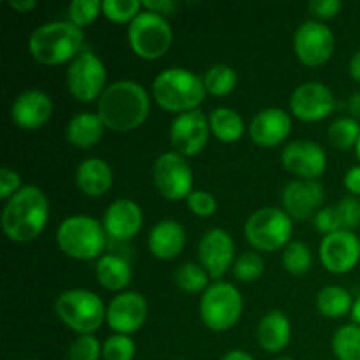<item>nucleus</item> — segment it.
Masks as SVG:
<instances>
[{
  "mask_svg": "<svg viewBox=\"0 0 360 360\" xmlns=\"http://www.w3.org/2000/svg\"><path fill=\"white\" fill-rule=\"evenodd\" d=\"M151 101L139 83L130 79L109 84L98 98L97 115L105 129L112 132H132L146 122Z\"/></svg>",
  "mask_w": 360,
  "mask_h": 360,
  "instance_id": "obj_1",
  "label": "nucleus"
},
{
  "mask_svg": "<svg viewBox=\"0 0 360 360\" xmlns=\"http://www.w3.org/2000/svg\"><path fill=\"white\" fill-rule=\"evenodd\" d=\"M48 220V197L37 186L27 185L4 206L2 231L13 243H30L42 234Z\"/></svg>",
  "mask_w": 360,
  "mask_h": 360,
  "instance_id": "obj_2",
  "label": "nucleus"
},
{
  "mask_svg": "<svg viewBox=\"0 0 360 360\" xmlns=\"http://www.w3.org/2000/svg\"><path fill=\"white\" fill-rule=\"evenodd\" d=\"M84 34L70 21H49L32 32L28 51L42 65L70 63L83 53Z\"/></svg>",
  "mask_w": 360,
  "mask_h": 360,
  "instance_id": "obj_3",
  "label": "nucleus"
},
{
  "mask_svg": "<svg viewBox=\"0 0 360 360\" xmlns=\"http://www.w3.org/2000/svg\"><path fill=\"white\" fill-rule=\"evenodd\" d=\"M155 102L169 112H190L199 109L206 97L202 77L181 67L165 69L151 84Z\"/></svg>",
  "mask_w": 360,
  "mask_h": 360,
  "instance_id": "obj_4",
  "label": "nucleus"
},
{
  "mask_svg": "<svg viewBox=\"0 0 360 360\" xmlns=\"http://www.w3.org/2000/svg\"><path fill=\"white\" fill-rule=\"evenodd\" d=\"M104 225L95 218L74 214L65 218L56 231V243L63 255L74 260H98L105 250Z\"/></svg>",
  "mask_w": 360,
  "mask_h": 360,
  "instance_id": "obj_5",
  "label": "nucleus"
},
{
  "mask_svg": "<svg viewBox=\"0 0 360 360\" xmlns=\"http://www.w3.org/2000/svg\"><path fill=\"white\" fill-rule=\"evenodd\" d=\"M105 309L102 299L95 292L84 288H70L62 292L55 301V313L67 329L79 336L95 334L105 322Z\"/></svg>",
  "mask_w": 360,
  "mask_h": 360,
  "instance_id": "obj_6",
  "label": "nucleus"
},
{
  "mask_svg": "<svg viewBox=\"0 0 360 360\" xmlns=\"http://www.w3.org/2000/svg\"><path fill=\"white\" fill-rule=\"evenodd\" d=\"M294 220L280 207H260L245 224V238L257 252H278L292 241Z\"/></svg>",
  "mask_w": 360,
  "mask_h": 360,
  "instance_id": "obj_7",
  "label": "nucleus"
},
{
  "mask_svg": "<svg viewBox=\"0 0 360 360\" xmlns=\"http://www.w3.org/2000/svg\"><path fill=\"white\" fill-rule=\"evenodd\" d=\"M245 301L232 283L217 281L202 294L199 304L202 323L213 333H225L241 320Z\"/></svg>",
  "mask_w": 360,
  "mask_h": 360,
  "instance_id": "obj_8",
  "label": "nucleus"
},
{
  "mask_svg": "<svg viewBox=\"0 0 360 360\" xmlns=\"http://www.w3.org/2000/svg\"><path fill=\"white\" fill-rule=\"evenodd\" d=\"M130 49L143 60H158L171 49L172 28L165 18L150 11H141L139 16L127 30Z\"/></svg>",
  "mask_w": 360,
  "mask_h": 360,
  "instance_id": "obj_9",
  "label": "nucleus"
},
{
  "mask_svg": "<svg viewBox=\"0 0 360 360\" xmlns=\"http://www.w3.org/2000/svg\"><path fill=\"white\" fill-rule=\"evenodd\" d=\"M108 70L104 62L95 53L83 51L69 63L67 69V88L77 102H94L105 91Z\"/></svg>",
  "mask_w": 360,
  "mask_h": 360,
  "instance_id": "obj_10",
  "label": "nucleus"
},
{
  "mask_svg": "<svg viewBox=\"0 0 360 360\" xmlns=\"http://www.w3.org/2000/svg\"><path fill=\"white\" fill-rule=\"evenodd\" d=\"M153 183L167 200L188 199L193 192V172L188 160L176 151L162 153L153 164Z\"/></svg>",
  "mask_w": 360,
  "mask_h": 360,
  "instance_id": "obj_11",
  "label": "nucleus"
},
{
  "mask_svg": "<svg viewBox=\"0 0 360 360\" xmlns=\"http://www.w3.org/2000/svg\"><path fill=\"white\" fill-rule=\"evenodd\" d=\"M336 49V37L326 23L304 21L294 35V51L306 67H320L330 60Z\"/></svg>",
  "mask_w": 360,
  "mask_h": 360,
  "instance_id": "obj_12",
  "label": "nucleus"
},
{
  "mask_svg": "<svg viewBox=\"0 0 360 360\" xmlns=\"http://www.w3.org/2000/svg\"><path fill=\"white\" fill-rule=\"evenodd\" d=\"M210 134V116L204 115L200 109L178 115L169 129V137L176 153L185 158L199 155L206 148Z\"/></svg>",
  "mask_w": 360,
  "mask_h": 360,
  "instance_id": "obj_13",
  "label": "nucleus"
},
{
  "mask_svg": "<svg viewBox=\"0 0 360 360\" xmlns=\"http://www.w3.org/2000/svg\"><path fill=\"white\" fill-rule=\"evenodd\" d=\"M336 109L333 90L319 81L302 83L290 97V112L306 123L322 122Z\"/></svg>",
  "mask_w": 360,
  "mask_h": 360,
  "instance_id": "obj_14",
  "label": "nucleus"
},
{
  "mask_svg": "<svg viewBox=\"0 0 360 360\" xmlns=\"http://www.w3.org/2000/svg\"><path fill=\"white\" fill-rule=\"evenodd\" d=\"M148 316V302L143 294L132 290H125L115 295L105 309V323L115 334L137 333L144 326Z\"/></svg>",
  "mask_w": 360,
  "mask_h": 360,
  "instance_id": "obj_15",
  "label": "nucleus"
},
{
  "mask_svg": "<svg viewBox=\"0 0 360 360\" xmlns=\"http://www.w3.org/2000/svg\"><path fill=\"white\" fill-rule=\"evenodd\" d=\"M319 257L329 273H350L360 260V239L350 231H338L326 236L320 243Z\"/></svg>",
  "mask_w": 360,
  "mask_h": 360,
  "instance_id": "obj_16",
  "label": "nucleus"
},
{
  "mask_svg": "<svg viewBox=\"0 0 360 360\" xmlns=\"http://www.w3.org/2000/svg\"><path fill=\"white\" fill-rule=\"evenodd\" d=\"M200 266L211 280H220L236 262V245L224 229H210L199 241Z\"/></svg>",
  "mask_w": 360,
  "mask_h": 360,
  "instance_id": "obj_17",
  "label": "nucleus"
},
{
  "mask_svg": "<svg viewBox=\"0 0 360 360\" xmlns=\"http://www.w3.org/2000/svg\"><path fill=\"white\" fill-rule=\"evenodd\" d=\"M281 164L299 179L316 181L327 169V153L315 141H294L285 146Z\"/></svg>",
  "mask_w": 360,
  "mask_h": 360,
  "instance_id": "obj_18",
  "label": "nucleus"
},
{
  "mask_svg": "<svg viewBox=\"0 0 360 360\" xmlns=\"http://www.w3.org/2000/svg\"><path fill=\"white\" fill-rule=\"evenodd\" d=\"M326 199V188L319 181L295 179L290 181L281 192L283 211L292 220H308L322 210Z\"/></svg>",
  "mask_w": 360,
  "mask_h": 360,
  "instance_id": "obj_19",
  "label": "nucleus"
},
{
  "mask_svg": "<svg viewBox=\"0 0 360 360\" xmlns=\"http://www.w3.org/2000/svg\"><path fill=\"white\" fill-rule=\"evenodd\" d=\"M248 132L257 146L276 148L290 136L292 116L280 108L262 109L253 116Z\"/></svg>",
  "mask_w": 360,
  "mask_h": 360,
  "instance_id": "obj_20",
  "label": "nucleus"
},
{
  "mask_svg": "<svg viewBox=\"0 0 360 360\" xmlns=\"http://www.w3.org/2000/svg\"><path fill=\"white\" fill-rule=\"evenodd\" d=\"M143 210L136 200L118 199L104 213V231L115 241H130L143 227Z\"/></svg>",
  "mask_w": 360,
  "mask_h": 360,
  "instance_id": "obj_21",
  "label": "nucleus"
},
{
  "mask_svg": "<svg viewBox=\"0 0 360 360\" xmlns=\"http://www.w3.org/2000/svg\"><path fill=\"white\" fill-rule=\"evenodd\" d=\"M53 101L42 90L21 91L13 102L11 118L21 130H37L51 118Z\"/></svg>",
  "mask_w": 360,
  "mask_h": 360,
  "instance_id": "obj_22",
  "label": "nucleus"
},
{
  "mask_svg": "<svg viewBox=\"0 0 360 360\" xmlns=\"http://www.w3.org/2000/svg\"><path fill=\"white\" fill-rule=\"evenodd\" d=\"M186 245V232L179 221L165 218L160 220L148 236V248L151 255L160 260H172L183 252Z\"/></svg>",
  "mask_w": 360,
  "mask_h": 360,
  "instance_id": "obj_23",
  "label": "nucleus"
},
{
  "mask_svg": "<svg viewBox=\"0 0 360 360\" xmlns=\"http://www.w3.org/2000/svg\"><path fill=\"white\" fill-rule=\"evenodd\" d=\"M115 174L111 165L102 158H86L76 169V185L86 197H102L111 190Z\"/></svg>",
  "mask_w": 360,
  "mask_h": 360,
  "instance_id": "obj_24",
  "label": "nucleus"
},
{
  "mask_svg": "<svg viewBox=\"0 0 360 360\" xmlns=\"http://www.w3.org/2000/svg\"><path fill=\"white\" fill-rule=\"evenodd\" d=\"M257 340L260 348L269 354H280L281 350H285L292 340V326L288 316L278 309L262 316L257 327Z\"/></svg>",
  "mask_w": 360,
  "mask_h": 360,
  "instance_id": "obj_25",
  "label": "nucleus"
},
{
  "mask_svg": "<svg viewBox=\"0 0 360 360\" xmlns=\"http://www.w3.org/2000/svg\"><path fill=\"white\" fill-rule=\"evenodd\" d=\"M105 127L98 115L95 112H79L72 116L65 127V137L69 144L79 148V150H90L97 146L102 139Z\"/></svg>",
  "mask_w": 360,
  "mask_h": 360,
  "instance_id": "obj_26",
  "label": "nucleus"
},
{
  "mask_svg": "<svg viewBox=\"0 0 360 360\" xmlns=\"http://www.w3.org/2000/svg\"><path fill=\"white\" fill-rule=\"evenodd\" d=\"M95 276H97L98 283L105 290L122 294L129 287L130 281H132V267H130V264L123 257L112 255V253H104L97 260Z\"/></svg>",
  "mask_w": 360,
  "mask_h": 360,
  "instance_id": "obj_27",
  "label": "nucleus"
},
{
  "mask_svg": "<svg viewBox=\"0 0 360 360\" xmlns=\"http://www.w3.org/2000/svg\"><path fill=\"white\" fill-rule=\"evenodd\" d=\"M211 134L225 144L238 143L245 136V120L236 109L217 108L210 115Z\"/></svg>",
  "mask_w": 360,
  "mask_h": 360,
  "instance_id": "obj_28",
  "label": "nucleus"
},
{
  "mask_svg": "<svg viewBox=\"0 0 360 360\" xmlns=\"http://www.w3.org/2000/svg\"><path fill=\"white\" fill-rule=\"evenodd\" d=\"M354 299L352 294L343 287L338 285H329L323 287L316 295V309L320 315L327 319H341L352 313L354 309Z\"/></svg>",
  "mask_w": 360,
  "mask_h": 360,
  "instance_id": "obj_29",
  "label": "nucleus"
},
{
  "mask_svg": "<svg viewBox=\"0 0 360 360\" xmlns=\"http://www.w3.org/2000/svg\"><path fill=\"white\" fill-rule=\"evenodd\" d=\"M202 81L206 94L214 95V97H225V95L232 94L234 88L238 86V72L231 65L217 63V65L207 69Z\"/></svg>",
  "mask_w": 360,
  "mask_h": 360,
  "instance_id": "obj_30",
  "label": "nucleus"
},
{
  "mask_svg": "<svg viewBox=\"0 0 360 360\" xmlns=\"http://www.w3.org/2000/svg\"><path fill=\"white\" fill-rule=\"evenodd\" d=\"M333 352L338 360H360V326L340 327L333 336Z\"/></svg>",
  "mask_w": 360,
  "mask_h": 360,
  "instance_id": "obj_31",
  "label": "nucleus"
},
{
  "mask_svg": "<svg viewBox=\"0 0 360 360\" xmlns=\"http://www.w3.org/2000/svg\"><path fill=\"white\" fill-rule=\"evenodd\" d=\"M210 274L204 269L200 264L186 262L178 267L174 274V281L178 285L179 290L186 292V294H199V292H206L210 288Z\"/></svg>",
  "mask_w": 360,
  "mask_h": 360,
  "instance_id": "obj_32",
  "label": "nucleus"
},
{
  "mask_svg": "<svg viewBox=\"0 0 360 360\" xmlns=\"http://www.w3.org/2000/svg\"><path fill=\"white\" fill-rule=\"evenodd\" d=\"M281 262H283V267L288 273L295 274V276H301V274L308 273L313 266L311 250H309L308 245H304L302 241L292 239V241L283 248Z\"/></svg>",
  "mask_w": 360,
  "mask_h": 360,
  "instance_id": "obj_33",
  "label": "nucleus"
},
{
  "mask_svg": "<svg viewBox=\"0 0 360 360\" xmlns=\"http://www.w3.org/2000/svg\"><path fill=\"white\" fill-rule=\"evenodd\" d=\"M360 137V123L352 116H343L330 123L329 141L338 150H350L355 148Z\"/></svg>",
  "mask_w": 360,
  "mask_h": 360,
  "instance_id": "obj_34",
  "label": "nucleus"
},
{
  "mask_svg": "<svg viewBox=\"0 0 360 360\" xmlns=\"http://www.w3.org/2000/svg\"><path fill=\"white\" fill-rule=\"evenodd\" d=\"M143 11V2L139 0H104L102 14L112 23H132Z\"/></svg>",
  "mask_w": 360,
  "mask_h": 360,
  "instance_id": "obj_35",
  "label": "nucleus"
},
{
  "mask_svg": "<svg viewBox=\"0 0 360 360\" xmlns=\"http://www.w3.org/2000/svg\"><path fill=\"white\" fill-rule=\"evenodd\" d=\"M266 271V262L262 257L255 252H245L236 259L234 266H232V274L241 283H252L257 281Z\"/></svg>",
  "mask_w": 360,
  "mask_h": 360,
  "instance_id": "obj_36",
  "label": "nucleus"
},
{
  "mask_svg": "<svg viewBox=\"0 0 360 360\" xmlns=\"http://www.w3.org/2000/svg\"><path fill=\"white\" fill-rule=\"evenodd\" d=\"M102 14V2L98 0H74L67 7V16L77 28H84L94 23Z\"/></svg>",
  "mask_w": 360,
  "mask_h": 360,
  "instance_id": "obj_37",
  "label": "nucleus"
},
{
  "mask_svg": "<svg viewBox=\"0 0 360 360\" xmlns=\"http://www.w3.org/2000/svg\"><path fill=\"white\" fill-rule=\"evenodd\" d=\"M136 343L125 334H112L102 345V360H134Z\"/></svg>",
  "mask_w": 360,
  "mask_h": 360,
  "instance_id": "obj_38",
  "label": "nucleus"
},
{
  "mask_svg": "<svg viewBox=\"0 0 360 360\" xmlns=\"http://www.w3.org/2000/svg\"><path fill=\"white\" fill-rule=\"evenodd\" d=\"M102 359V345L94 334L77 336L70 343L67 360H98Z\"/></svg>",
  "mask_w": 360,
  "mask_h": 360,
  "instance_id": "obj_39",
  "label": "nucleus"
},
{
  "mask_svg": "<svg viewBox=\"0 0 360 360\" xmlns=\"http://www.w3.org/2000/svg\"><path fill=\"white\" fill-rule=\"evenodd\" d=\"M336 210L343 231L354 232L355 229L360 227V200L357 197H343L336 206Z\"/></svg>",
  "mask_w": 360,
  "mask_h": 360,
  "instance_id": "obj_40",
  "label": "nucleus"
},
{
  "mask_svg": "<svg viewBox=\"0 0 360 360\" xmlns=\"http://www.w3.org/2000/svg\"><path fill=\"white\" fill-rule=\"evenodd\" d=\"M186 206L199 218L213 217L218 210V202L214 195L206 192V190H193L188 195V199H186Z\"/></svg>",
  "mask_w": 360,
  "mask_h": 360,
  "instance_id": "obj_41",
  "label": "nucleus"
},
{
  "mask_svg": "<svg viewBox=\"0 0 360 360\" xmlns=\"http://www.w3.org/2000/svg\"><path fill=\"white\" fill-rule=\"evenodd\" d=\"M315 227L320 234H323V238L329 234H334L338 231H343L341 229L340 217H338V210L333 206H326L315 214Z\"/></svg>",
  "mask_w": 360,
  "mask_h": 360,
  "instance_id": "obj_42",
  "label": "nucleus"
},
{
  "mask_svg": "<svg viewBox=\"0 0 360 360\" xmlns=\"http://www.w3.org/2000/svg\"><path fill=\"white\" fill-rule=\"evenodd\" d=\"M21 188H23L21 186V178L16 171H13L11 167L0 169V199L9 200Z\"/></svg>",
  "mask_w": 360,
  "mask_h": 360,
  "instance_id": "obj_43",
  "label": "nucleus"
},
{
  "mask_svg": "<svg viewBox=\"0 0 360 360\" xmlns=\"http://www.w3.org/2000/svg\"><path fill=\"white\" fill-rule=\"evenodd\" d=\"M341 7V0H313L311 4L308 6L309 13L319 20H333L336 14H340Z\"/></svg>",
  "mask_w": 360,
  "mask_h": 360,
  "instance_id": "obj_44",
  "label": "nucleus"
},
{
  "mask_svg": "<svg viewBox=\"0 0 360 360\" xmlns=\"http://www.w3.org/2000/svg\"><path fill=\"white\" fill-rule=\"evenodd\" d=\"M143 9L165 18L171 16V14H174L178 11V2H174V0H155V2L153 0H144Z\"/></svg>",
  "mask_w": 360,
  "mask_h": 360,
  "instance_id": "obj_45",
  "label": "nucleus"
},
{
  "mask_svg": "<svg viewBox=\"0 0 360 360\" xmlns=\"http://www.w3.org/2000/svg\"><path fill=\"white\" fill-rule=\"evenodd\" d=\"M345 188L348 190V193L354 197L360 195V165L348 169L347 174H345Z\"/></svg>",
  "mask_w": 360,
  "mask_h": 360,
  "instance_id": "obj_46",
  "label": "nucleus"
},
{
  "mask_svg": "<svg viewBox=\"0 0 360 360\" xmlns=\"http://www.w3.org/2000/svg\"><path fill=\"white\" fill-rule=\"evenodd\" d=\"M7 6H9L13 11H16V13L28 14L37 7V2H35V0H9Z\"/></svg>",
  "mask_w": 360,
  "mask_h": 360,
  "instance_id": "obj_47",
  "label": "nucleus"
},
{
  "mask_svg": "<svg viewBox=\"0 0 360 360\" xmlns=\"http://www.w3.org/2000/svg\"><path fill=\"white\" fill-rule=\"evenodd\" d=\"M348 111H350L352 118L360 122V91L350 97V101H348Z\"/></svg>",
  "mask_w": 360,
  "mask_h": 360,
  "instance_id": "obj_48",
  "label": "nucleus"
},
{
  "mask_svg": "<svg viewBox=\"0 0 360 360\" xmlns=\"http://www.w3.org/2000/svg\"><path fill=\"white\" fill-rule=\"evenodd\" d=\"M348 70H350V76L354 77L355 81L360 83V49L352 56L350 60V65H348Z\"/></svg>",
  "mask_w": 360,
  "mask_h": 360,
  "instance_id": "obj_49",
  "label": "nucleus"
},
{
  "mask_svg": "<svg viewBox=\"0 0 360 360\" xmlns=\"http://www.w3.org/2000/svg\"><path fill=\"white\" fill-rule=\"evenodd\" d=\"M221 360H255V359L245 350H231L229 354L224 355V359Z\"/></svg>",
  "mask_w": 360,
  "mask_h": 360,
  "instance_id": "obj_50",
  "label": "nucleus"
},
{
  "mask_svg": "<svg viewBox=\"0 0 360 360\" xmlns=\"http://www.w3.org/2000/svg\"><path fill=\"white\" fill-rule=\"evenodd\" d=\"M352 319H354V322L360 326V295L357 299H355L354 302V309H352Z\"/></svg>",
  "mask_w": 360,
  "mask_h": 360,
  "instance_id": "obj_51",
  "label": "nucleus"
},
{
  "mask_svg": "<svg viewBox=\"0 0 360 360\" xmlns=\"http://www.w3.org/2000/svg\"><path fill=\"white\" fill-rule=\"evenodd\" d=\"M355 151H357V158H359V162H360V137H359L357 146H355Z\"/></svg>",
  "mask_w": 360,
  "mask_h": 360,
  "instance_id": "obj_52",
  "label": "nucleus"
},
{
  "mask_svg": "<svg viewBox=\"0 0 360 360\" xmlns=\"http://www.w3.org/2000/svg\"><path fill=\"white\" fill-rule=\"evenodd\" d=\"M276 360H294V359H290V357H281V359H276Z\"/></svg>",
  "mask_w": 360,
  "mask_h": 360,
  "instance_id": "obj_53",
  "label": "nucleus"
},
{
  "mask_svg": "<svg viewBox=\"0 0 360 360\" xmlns=\"http://www.w3.org/2000/svg\"><path fill=\"white\" fill-rule=\"evenodd\" d=\"M172 360H185V359H172Z\"/></svg>",
  "mask_w": 360,
  "mask_h": 360,
  "instance_id": "obj_54",
  "label": "nucleus"
}]
</instances>
